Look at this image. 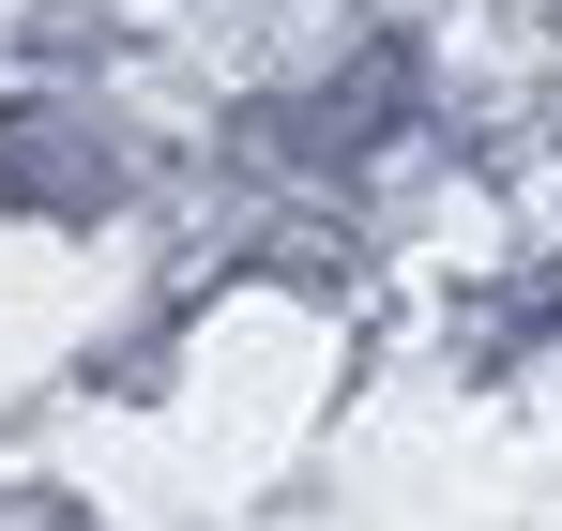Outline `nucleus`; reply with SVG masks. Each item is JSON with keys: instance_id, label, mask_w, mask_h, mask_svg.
<instances>
[]
</instances>
